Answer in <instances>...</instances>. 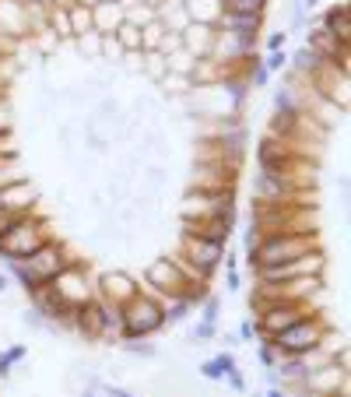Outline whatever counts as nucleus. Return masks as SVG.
I'll use <instances>...</instances> for the list:
<instances>
[{
  "instance_id": "27",
  "label": "nucleus",
  "mask_w": 351,
  "mask_h": 397,
  "mask_svg": "<svg viewBox=\"0 0 351 397\" xmlns=\"http://www.w3.org/2000/svg\"><path fill=\"white\" fill-rule=\"evenodd\" d=\"M60 4H71V0H60Z\"/></svg>"
},
{
  "instance_id": "25",
  "label": "nucleus",
  "mask_w": 351,
  "mask_h": 397,
  "mask_svg": "<svg viewBox=\"0 0 351 397\" xmlns=\"http://www.w3.org/2000/svg\"><path fill=\"white\" fill-rule=\"evenodd\" d=\"M4 288H8V278H4V274H0V292H4Z\"/></svg>"
},
{
  "instance_id": "7",
  "label": "nucleus",
  "mask_w": 351,
  "mask_h": 397,
  "mask_svg": "<svg viewBox=\"0 0 351 397\" xmlns=\"http://www.w3.org/2000/svg\"><path fill=\"white\" fill-rule=\"evenodd\" d=\"M148 278H151V285H158V288L169 292V295H183V285H190V281L179 274V267H176L172 260H158Z\"/></svg>"
},
{
  "instance_id": "17",
  "label": "nucleus",
  "mask_w": 351,
  "mask_h": 397,
  "mask_svg": "<svg viewBox=\"0 0 351 397\" xmlns=\"http://www.w3.org/2000/svg\"><path fill=\"white\" fill-rule=\"evenodd\" d=\"M88 25H92V11L74 8V25H71V32H81V29H88Z\"/></svg>"
},
{
  "instance_id": "26",
  "label": "nucleus",
  "mask_w": 351,
  "mask_h": 397,
  "mask_svg": "<svg viewBox=\"0 0 351 397\" xmlns=\"http://www.w3.org/2000/svg\"><path fill=\"white\" fill-rule=\"evenodd\" d=\"M267 397H284V393H281V390H270V393H267Z\"/></svg>"
},
{
  "instance_id": "19",
  "label": "nucleus",
  "mask_w": 351,
  "mask_h": 397,
  "mask_svg": "<svg viewBox=\"0 0 351 397\" xmlns=\"http://www.w3.org/2000/svg\"><path fill=\"white\" fill-rule=\"evenodd\" d=\"M284 60H288L284 53H270V60H267V71H281V67H284Z\"/></svg>"
},
{
  "instance_id": "16",
  "label": "nucleus",
  "mask_w": 351,
  "mask_h": 397,
  "mask_svg": "<svg viewBox=\"0 0 351 397\" xmlns=\"http://www.w3.org/2000/svg\"><path fill=\"white\" fill-rule=\"evenodd\" d=\"M120 43H123V46H130V50H134V46H141V43H144V39H141V36H137V29H134V25H123V29H120Z\"/></svg>"
},
{
  "instance_id": "3",
  "label": "nucleus",
  "mask_w": 351,
  "mask_h": 397,
  "mask_svg": "<svg viewBox=\"0 0 351 397\" xmlns=\"http://www.w3.org/2000/svg\"><path fill=\"white\" fill-rule=\"evenodd\" d=\"M120 323L127 327L130 337H137V334H151L155 327L165 323V309H162L158 302L144 299V295H130L127 306H123V313H120Z\"/></svg>"
},
{
  "instance_id": "14",
  "label": "nucleus",
  "mask_w": 351,
  "mask_h": 397,
  "mask_svg": "<svg viewBox=\"0 0 351 397\" xmlns=\"http://www.w3.org/2000/svg\"><path fill=\"white\" fill-rule=\"evenodd\" d=\"M22 218H25V211H18V208H0V236H4L8 229H15Z\"/></svg>"
},
{
  "instance_id": "22",
  "label": "nucleus",
  "mask_w": 351,
  "mask_h": 397,
  "mask_svg": "<svg viewBox=\"0 0 351 397\" xmlns=\"http://www.w3.org/2000/svg\"><path fill=\"white\" fill-rule=\"evenodd\" d=\"M214 334V323H200L197 330H193V341H204V337H211Z\"/></svg>"
},
{
  "instance_id": "24",
  "label": "nucleus",
  "mask_w": 351,
  "mask_h": 397,
  "mask_svg": "<svg viewBox=\"0 0 351 397\" xmlns=\"http://www.w3.org/2000/svg\"><path fill=\"white\" fill-rule=\"evenodd\" d=\"M109 393H113V397H134V393H127V390H120V386H113Z\"/></svg>"
},
{
  "instance_id": "5",
  "label": "nucleus",
  "mask_w": 351,
  "mask_h": 397,
  "mask_svg": "<svg viewBox=\"0 0 351 397\" xmlns=\"http://www.w3.org/2000/svg\"><path fill=\"white\" fill-rule=\"evenodd\" d=\"M319 337H323V330H319L316 323L298 320V323H291L288 330H281V334L274 337V344H277L281 351H288V355H305V351H312V348L319 344Z\"/></svg>"
},
{
  "instance_id": "28",
  "label": "nucleus",
  "mask_w": 351,
  "mask_h": 397,
  "mask_svg": "<svg viewBox=\"0 0 351 397\" xmlns=\"http://www.w3.org/2000/svg\"><path fill=\"white\" fill-rule=\"evenodd\" d=\"M99 4H109V0H99Z\"/></svg>"
},
{
  "instance_id": "21",
  "label": "nucleus",
  "mask_w": 351,
  "mask_h": 397,
  "mask_svg": "<svg viewBox=\"0 0 351 397\" xmlns=\"http://www.w3.org/2000/svg\"><path fill=\"white\" fill-rule=\"evenodd\" d=\"M214 320H218V302L211 299V302L204 306V323H214Z\"/></svg>"
},
{
  "instance_id": "4",
  "label": "nucleus",
  "mask_w": 351,
  "mask_h": 397,
  "mask_svg": "<svg viewBox=\"0 0 351 397\" xmlns=\"http://www.w3.org/2000/svg\"><path fill=\"white\" fill-rule=\"evenodd\" d=\"M43 225H36V222H18L15 229H8L4 236H0V250L8 253V260H22V257H32L39 246H46L43 243V232H39Z\"/></svg>"
},
{
  "instance_id": "8",
  "label": "nucleus",
  "mask_w": 351,
  "mask_h": 397,
  "mask_svg": "<svg viewBox=\"0 0 351 397\" xmlns=\"http://www.w3.org/2000/svg\"><path fill=\"white\" fill-rule=\"evenodd\" d=\"M218 257H221V243H211V239H200V236L190 243V260L197 264V274H207L218 264Z\"/></svg>"
},
{
  "instance_id": "29",
  "label": "nucleus",
  "mask_w": 351,
  "mask_h": 397,
  "mask_svg": "<svg viewBox=\"0 0 351 397\" xmlns=\"http://www.w3.org/2000/svg\"><path fill=\"white\" fill-rule=\"evenodd\" d=\"M85 397H92V393H85Z\"/></svg>"
},
{
  "instance_id": "1",
  "label": "nucleus",
  "mask_w": 351,
  "mask_h": 397,
  "mask_svg": "<svg viewBox=\"0 0 351 397\" xmlns=\"http://www.w3.org/2000/svg\"><path fill=\"white\" fill-rule=\"evenodd\" d=\"M67 267V260L60 257V250H53V246H39L29 260H11V271L25 281V288H43V285H50L60 271Z\"/></svg>"
},
{
  "instance_id": "20",
  "label": "nucleus",
  "mask_w": 351,
  "mask_h": 397,
  "mask_svg": "<svg viewBox=\"0 0 351 397\" xmlns=\"http://www.w3.org/2000/svg\"><path fill=\"white\" fill-rule=\"evenodd\" d=\"M253 81H256V85H263V81H267V67H263V64H256V57H253Z\"/></svg>"
},
{
  "instance_id": "18",
  "label": "nucleus",
  "mask_w": 351,
  "mask_h": 397,
  "mask_svg": "<svg viewBox=\"0 0 351 397\" xmlns=\"http://www.w3.org/2000/svg\"><path fill=\"white\" fill-rule=\"evenodd\" d=\"M186 313H190V302L183 299V302H176V306H172V309L165 313V320H172V323H179V320H183Z\"/></svg>"
},
{
  "instance_id": "6",
  "label": "nucleus",
  "mask_w": 351,
  "mask_h": 397,
  "mask_svg": "<svg viewBox=\"0 0 351 397\" xmlns=\"http://www.w3.org/2000/svg\"><path fill=\"white\" fill-rule=\"evenodd\" d=\"M302 320V306L298 302H291V299H277L274 306H267L263 309V334L267 337H277L281 330H288L291 323H298Z\"/></svg>"
},
{
  "instance_id": "11",
  "label": "nucleus",
  "mask_w": 351,
  "mask_h": 397,
  "mask_svg": "<svg viewBox=\"0 0 351 397\" xmlns=\"http://www.w3.org/2000/svg\"><path fill=\"white\" fill-rule=\"evenodd\" d=\"M309 53H323V57H337V39L326 32V29H319V32H312V39H309Z\"/></svg>"
},
{
  "instance_id": "9",
  "label": "nucleus",
  "mask_w": 351,
  "mask_h": 397,
  "mask_svg": "<svg viewBox=\"0 0 351 397\" xmlns=\"http://www.w3.org/2000/svg\"><path fill=\"white\" fill-rule=\"evenodd\" d=\"M326 32L340 43V46H347V39H351V22H347V4H340V8H333L330 15H326Z\"/></svg>"
},
{
  "instance_id": "2",
  "label": "nucleus",
  "mask_w": 351,
  "mask_h": 397,
  "mask_svg": "<svg viewBox=\"0 0 351 397\" xmlns=\"http://www.w3.org/2000/svg\"><path fill=\"white\" fill-rule=\"evenodd\" d=\"M309 250V239L305 236H295V232H281V236H270L263 246H256L253 260L260 267H277V264H291V260H302Z\"/></svg>"
},
{
  "instance_id": "23",
  "label": "nucleus",
  "mask_w": 351,
  "mask_h": 397,
  "mask_svg": "<svg viewBox=\"0 0 351 397\" xmlns=\"http://www.w3.org/2000/svg\"><path fill=\"white\" fill-rule=\"evenodd\" d=\"M267 46H270V50H274V53H277V50H281V46H284V32H274V36H270V39H267Z\"/></svg>"
},
{
  "instance_id": "10",
  "label": "nucleus",
  "mask_w": 351,
  "mask_h": 397,
  "mask_svg": "<svg viewBox=\"0 0 351 397\" xmlns=\"http://www.w3.org/2000/svg\"><path fill=\"white\" fill-rule=\"evenodd\" d=\"M81 316H78V323H81V330H88L92 337H99L102 330H106V316H102V306H88V309H78Z\"/></svg>"
},
{
  "instance_id": "12",
  "label": "nucleus",
  "mask_w": 351,
  "mask_h": 397,
  "mask_svg": "<svg viewBox=\"0 0 351 397\" xmlns=\"http://www.w3.org/2000/svg\"><path fill=\"white\" fill-rule=\"evenodd\" d=\"M263 8V0H225V11L228 15H246V18H256Z\"/></svg>"
},
{
  "instance_id": "15",
  "label": "nucleus",
  "mask_w": 351,
  "mask_h": 397,
  "mask_svg": "<svg viewBox=\"0 0 351 397\" xmlns=\"http://www.w3.org/2000/svg\"><path fill=\"white\" fill-rule=\"evenodd\" d=\"M25 355V348H11L8 355H0V376H8L11 372V362H18Z\"/></svg>"
},
{
  "instance_id": "13",
  "label": "nucleus",
  "mask_w": 351,
  "mask_h": 397,
  "mask_svg": "<svg viewBox=\"0 0 351 397\" xmlns=\"http://www.w3.org/2000/svg\"><path fill=\"white\" fill-rule=\"evenodd\" d=\"M102 285H106V292H109V295H113V292H123V299L137 295V292H134V285H130L123 274H106V278H102Z\"/></svg>"
}]
</instances>
